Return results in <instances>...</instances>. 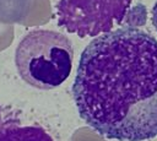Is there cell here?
<instances>
[{
	"label": "cell",
	"mask_w": 157,
	"mask_h": 141,
	"mask_svg": "<svg viewBox=\"0 0 157 141\" xmlns=\"http://www.w3.org/2000/svg\"><path fill=\"white\" fill-rule=\"evenodd\" d=\"M132 0H59L58 26L80 38L98 37L114 31L131 6Z\"/></svg>",
	"instance_id": "cell-3"
},
{
	"label": "cell",
	"mask_w": 157,
	"mask_h": 141,
	"mask_svg": "<svg viewBox=\"0 0 157 141\" xmlns=\"http://www.w3.org/2000/svg\"><path fill=\"white\" fill-rule=\"evenodd\" d=\"M74 61L71 40L55 31L34 29L23 36L15 50L20 77L38 90H53L69 77Z\"/></svg>",
	"instance_id": "cell-2"
},
{
	"label": "cell",
	"mask_w": 157,
	"mask_h": 141,
	"mask_svg": "<svg viewBox=\"0 0 157 141\" xmlns=\"http://www.w3.org/2000/svg\"><path fill=\"white\" fill-rule=\"evenodd\" d=\"M80 118L101 136L146 141L157 136V39L121 27L93 38L72 83Z\"/></svg>",
	"instance_id": "cell-1"
},
{
	"label": "cell",
	"mask_w": 157,
	"mask_h": 141,
	"mask_svg": "<svg viewBox=\"0 0 157 141\" xmlns=\"http://www.w3.org/2000/svg\"><path fill=\"white\" fill-rule=\"evenodd\" d=\"M152 16H151V21H152V25L155 27V29L157 31V0L155 2V5L152 6V11H151Z\"/></svg>",
	"instance_id": "cell-5"
},
{
	"label": "cell",
	"mask_w": 157,
	"mask_h": 141,
	"mask_svg": "<svg viewBox=\"0 0 157 141\" xmlns=\"http://www.w3.org/2000/svg\"><path fill=\"white\" fill-rule=\"evenodd\" d=\"M0 141H53L38 125H21L20 120L0 105Z\"/></svg>",
	"instance_id": "cell-4"
}]
</instances>
